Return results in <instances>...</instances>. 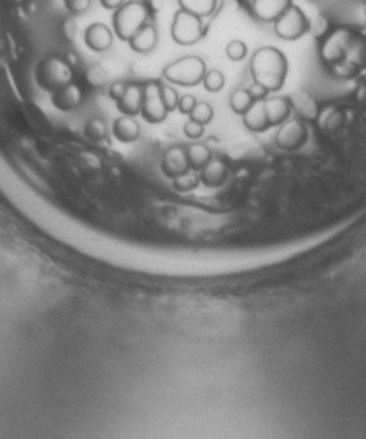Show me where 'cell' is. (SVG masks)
<instances>
[{
  "label": "cell",
  "instance_id": "6da1fadb",
  "mask_svg": "<svg viewBox=\"0 0 366 439\" xmlns=\"http://www.w3.org/2000/svg\"><path fill=\"white\" fill-rule=\"evenodd\" d=\"M253 80L264 86L268 93L280 91L288 77V59L280 49L262 48L251 59Z\"/></svg>",
  "mask_w": 366,
  "mask_h": 439
},
{
  "label": "cell",
  "instance_id": "7a4b0ae2",
  "mask_svg": "<svg viewBox=\"0 0 366 439\" xmlns=\"http://www.w3.org/2000/svg\"><path fill=\"white\" fill-rule=\"evenodd\" d=\"M149 18L150 12L145 2H142V0H131V2H126V4L120 6L113 12V32H116V35L120 40L129 42L149 23Z\"/></svg>",
  "mask_w": 366,
  "mask_h": 439
},
{
  "label": "cell",
  "instance_id": "3957f363",
  "mask_svg": "<svg viewBox=\"0 0 366 439\" xmlns=\"http://www.w3.org/2000/svg\"><path fill=\"white\" fill-rule=\"evenodd\" d=\"M163 75L171 84L194 87L203 82L204 75H206V63L199 56H183V58L170 63L164 68Z\"/></svg>",
  "mask_w": 366,
  "mask_h": 439
},
{
  "label": "cell",
  "instance_id": "277c9868",
  "mask_svg": "<svg viewBox=\"0 0 366 439\" xmlns=\"http://www.w3.org/2000/svg\"><path fill=\"white\" fill-rule=\"evenodd\" d=\"M171 37L180 46H194L204 37L203 18L178 9L171 23Z\"/></svg>",
  "mask_w": 366,
  "mask_h": 439
},
{
  "label": "cell",
  "instance_id": "5b68a950",
  "mask_svg": "<svg viewBox=\"0 0 366 439\" xmlns=\"http://www.w3.org/2000/svg\"><path fill=\"white\" fill-rule=\"evenodd\" d=\"M309 28H311V21L307 19L305 12L295 4L290 6L280 16V19L274 21V32L277 33V37L284 40L300 39L304 33L309 32Z\"/></svg>",
  "mask_w": 366,
  "mask_h": 439
},
{
  "label": "cell",
  "instance_id": "8992f818",
  "mask_svg": "<svg viewBox=\"0 0 366 439\" xmlns=\"http://www.w3.org/2000/svg\"><path fill=\"white\" fill-rule=\"evenodd\" d=\"M161 87H163V84L157 82V80H150L143 86L142 115L150 124H159L167 117V109L163 102Z\"/></svg>",
  "mask_w": 366,
  "mask_h": 439
},
{
  "label": "cell",
  "instance_id": "52a82bcc",
  "mask_svg": "<svg viewBox=\"0 0 366 439\" xmlns=\"http://www.w3.org/2000/svg\"><path fill=\"white\" fill-rule=\"evenodd\" d=\"M40 80H42V86L49 91L53 89H60L65 84L72 82V70L66 65V62L60 58H51L48 62H44V65L40 66Z\"/></svg>",
  "mask_w": 366,
  "mask_h": 439
},
{
  "label": "cell",
  "instance_id": "ba28073f",
  "mask_svg": "<svg viewBox=\"0 0 366 439\" xmlns=\"http://www.w3.org/2000/svg\"><path fill=\"white\" fill-rule=\"evenodd\" d=\"M309 131L304 122L298 120H290V122L281 124V129L277 131L276 143L283 150H297L307 142Z\"/></svg>",
  "mask_w": 366,
  "mask_h": 439
},
{
  "label": "cell",
  "instance_id": "9c48e42d",
  "mask_svg": "<svg viewBox=\"0 0 366 439\" xmlns=\"http://www.w3.org/2000/svg\"><path fill=\"white\" fill-rule=\"evenodd\" d=\"M161 167H163V173L171 180L189 173L190 164L189 159H187V149H183V147H173V149L167 150L164 153Z\"/></svg>",
  "mask_w": 366,
  "mask_h": 439
},
{
  "label": "cell",
  "instance_id": "30bf717a",
  "mask_svg": "<svg viewBox=\"0 0 366 439\" xmlns=\"http://www.w3.org/2000/svg\"><path fill=\"white\" fill-rule=\"evenodd\" d=\"M113 40V33L112 30L109 28L103 23H93L86 28V33H84V42L89 49L96 53H103L112 46Z\"/></svg>",
  "mask_w": 366,
  "mask_h": 439
},
{
  "label": "cell",
  "instance_id": "8fae6325",
  "mask_svg": "<svg viewBox=\"0 0 366 439\" xmlns=\"http://www.w3.org/2000/svg\"><path fill=\"white\" fill-rule=\"evenodd\" d=\"M290 6H293V0H253L251 8L258 19L265 23H274Z\"/></svg>",
  "mask_w": 366,
  "mask_h": 439
},
{
  "label": "cell",
  "instance_id": "7c38bea8",
  "mask_svg": "<svg viewBox=\"0 0 366 439\" xmlns=\"http://www.w3.org/2000/svg\"><path fill=\"white\" fill-rule=\"evenodd\" d=\"M227 174L228 167L225 164V160L218 159V157H211L210 162L199 171V180L208 189H218V187H221L225 183Z\"/></svg>",
  "mask_w": 366,
  "mask_h": 439
},
{
  "label": "cell",
  "instance_id": "4fadbf2b",
  "mask_svg": "<svg viewBox=\"0 0 366 439\" xmlns=\"http://www.w3.org/2000/svg\"><path fill=\"white\" fill-rule=\"evenodd\" d=\"M143 106V86L140 84H127L126 93L117 102V109L122 112V115H138L142 113Z\"/></svg>",
  "mask_w": 366,
  "mask_h": 439
},
{
  "label": "cell",
  "instance_id": "5bb4252c",
  "mask_svg": "<svg viewBox=\"0 0 366 439\" xmlns=\"http://www.w3.org/2000/svg\"><path fill=\"white\" fill-rule=\"evenodd\" d=\"M243 122L253 133H264V131L271 129V122H268L267 112H265V100H258L253 105L248 109L246 113H243Z\"/></svg>",
  "mask_w": 366,
  "mask_h": 439
},
{
  "label": "cell",
  "instance_id": "9a60e30c",
  "mask_svg": "<svg viewBox=\"0 0 366 439\" xmlns=\"http://www.w3.org/2000/svg\"><path fill=\"white\" fill-rule=\"evenodd\" d=\"M265 112H267L271 126H281L288 120L291 113L290 100L284 96H274V98H265Z\"/></svg>",
  "mask_w": 366,
  "mask_h": 439
},
{
  "label": "cell",
  "instance_id": "2e32d148",
  "mask_svg": "<svg viewBox=\"0 0 366 439\" xmlns=\"http://www.w3.org/2000/svg\"><path fill=\"white\" fill-rule=\"evenodd\" d=\"M112 133L120 143H133L140 136V124L134 117L122 115L113 120Z\"/></svg>",
  "mask_w": 366,
  "mask_h": 439
},
{
  "label": "cell",
  "instance_id": "e0dca14e",
  "mask_svg": "<svg viewBox=\"0 0 366 439\" xmlns=\"http://www.w3.org/2000/svg\"><path fill=\"white\" fill-rule=\"evenodd\" d=\"M80 100H82V93H80L79 86L73 82H68L65 84V86L60 87V89H56L53 103H55V106H58L60 110H70L75 109L80 103Z\"/></svg>",
  "mask_w": 366,
  "mask_h": 439
},
{
  "label": "cell",
  "instance_id": "ac0fdd59",
  "mask_svg": "<svg viewBox=\"0 0 366 439\" xmlns=\"http://www.w3.org/2000/svg\"><path fill=\"white\" fill-rule=\"evenodd\" d=\"M129 46L133 51L136 53H142V55H145V53H150L154 48L157 46V30L156 26L150 25V23H147L145 26H143L142 30H140L136 35L133 37V39L129 40Z\"/></svg>",
  "mask_w": 366,
  "mask_h": 439
},
{
  "label": "cell",
  "instance_id": "d6986e66",
  "mask_svg": "<svg viewBox=\"0 0 366 439\" xmlns=\"http://www.w3.org/2000/svg\"><path fill=\"white\" fill-rule=\"evenodd\" d=\"M178 4L183 11L192 12L199 18H206V16H211L214 12L218 0H178Z\"/></svg>",
  "mask_w": 366,
  "mask_h": 439
},
{
  "label": "cell",
  "instance_id": "ffe728a7",
  "mask_svg": "<svg viewBox=\"0 0 366 439\" xmlns=\"http://www.w3.org/2000/svg\"><path fill=\"white\" fill-rule=\"evenodd\" d=\"M211 157H213V153H211V150L208 149L206 145H203V143H192V145L187 149V159H189L190 169L201 171L208 162H210Z\"/></svg>",
  "mask_w": 366,
  "mask_h": 439
},
{
  "label": "cell",
  "instance_id": "44dd1931",
  "mask_svg": "<svg viewBox=\"0 0 366 439\" xmlns=\"http://www.w3.org/2000/svg\"><path fill=\"white\" fill-rule=\"evenodd\" d=\"M228 103H230V109H232V112L243 115V113H246L248 109L253 105L255 100L251 98V95L248 89H237V91H234L232 95H230Z\"/></svg>",
  "mask_w": 366,
  "mask_h": 439
},
{
  "label": "cell",
  "instance_id": "7402d4cb",
  "mask_svg": "<svg viewBox=\"0 0 366 439\" xmlns=\"http://www.w3.org/2000/svg\"><path fill=\"white\" fill-rule=\"evenodd\" d=\"M203 84H204V89H206V91H210V93L221 91L225 86L223 73H221L220 70H210V72H206V75H204Z\"/></svg>",
  "mask_w": 366,
  "mask_h": 439
},
{
  "label": "cell",
  "instance_id": "603a6c76",
  "mask_svg": "<svg viewBox=\"0 0 366 439\" xmlns=\"http://www.w3.org/2000/svg\"><path fill=\"white\" fill-rule=\"evenodd\" d=\"M190 119L206 126V124H210L213 120V106L206 102H197V105L190 112Z\"/></svg>",
  "mask_w": 366,
  "mask_h": 439
},
{
  "label": "cell",
  "instance_id": "cb8c5ba5",
  "mask_svg": "<svg viewBox=\"0 0 366 439\" xmlns=\"http://www.w3.org/2000/svg\"><path fill=\"white\" fill-rule=\"evenodd\" d=\"M225 55H227L228 59H232V62H243L248 55L246 44H244L243 40H232V42H228L227 48H225Z\"/></svg>",
  "mask_w": 366,
  "mask_h": 439
},
{
  "label": "cell",
  "instance_id": "d4e9b609",
  "mask_svg": "<svg viewBox=\"0 0 366 439\" xmlns=\"http://www.w3.org/2000/svg\"><path fill=\"white\" fill-rule=\"evenodd\" d=\"M173 185L174 189L178 190V192H190V190H194L197 187V183L201 182L199 176H194V174H181V176H178V178L173 180Z\"/></svg>",
  "mask_w": 366,
  "mask_h": 439
},
{
  "label": "cell",
  "instance_id": "484cf974",
  "mask_svg": "<svg viewBox=\"0 0 366 439\" xmlns=\"http://www.w3.org/2000/svg\"><path fill=\"white\" fill-rule=\"evenodd\" d=\"M86 135L91 140H105L107 136V127L105 122L102 119H93L87 122L86 126Z\"/></svg>",
  "mask_w": 366,
  "mask_h": 439
},
{
  "label": "cell",
  "instance_id": "4316f807",
  "mask_svg": "<svg viewBox=\"0 0 366 439\" xmlns=\"http://www.w3.org/2000/svg\"><path fill=\"white\" fill-rule=\"evenodd\" d=\"M161 95H163V102L166 105L167 112L178 109V102H180V96H178L176 89H173L171 86H163L161 87Z\"/></svg>",
  "mask_w": 366,
  "mask_h": 439
},
{
  "label": "cell",
  "instance_id": "83f0119b",
  "mask_svg": "<svg viewBox=\"0 0 366 439\" xmlns=\"http://www.w3.org/2000/svg\"><path fill=\"white\" fill-rule=\"evenodd\" d=\"M183 133H185L187 138L197 140V138H201V136L204 135V126H203V124H199V122H196V120L190 119L189 122H187L185 126H183Z\"/></svg>",
  "mask_w": 366,
  "mask_h": 439
},
{
  "label": "cell",
  "instance_id": "f1b7e54d",
  "mask_svg": "<svg viewBox=\"0 0 366 439\" xmlns=\"http://www.w3.org/2000/svg\"><path fill=\"white\" fill-rule=\"evenodd\" d=\"M63 4H65V8L68 9L70 12H73V15H80V12L87 11L91 0H63Z\"/></svg>",
  "mask_w": 366,
  "mask_h": 439
},
{
  "label": "cell",
  "instance_id": "f546056e",
  "mask_svg": "<svg viewBox=\"0 0 366 439\" xmlns=\"http://www.w3.org/2000/svg\"><path fill=\"white\" fill-rule=\"evenodd\" d=\"M196 105H197L196 96H192V95L180 96V102H178V110H180L181 113H185V115H190V112H192L194 106Z\"/></svg>",
  "mask_w": 366,
  "mask_h": 439
},
{
  "label": "cell",
  "instance_id": "4dcf8cb0",
  "mask_svg": "<svg viewBox=\"0 0 366 439\" xmlns=\"http://www.w3.org/2000/svg\"><path fill=\"white\" fill-rule=\"evenodd\" d=\"M126 87H127V84H124V82H113L109 89L110 98H112L116 103L119 102V100L124 96V93H126Z\"/></svg>",
  "mask_w": 366,
  "mask_h": 439
},
{
  "label": "cell",
  "instance_id": "1f68e13d",
  "mask_svg": "<svg viewBox=\"0 0 366 439\" xmlns=\"http://www.w3.org/2000/svg\"><path fill=\"white\" fill-rule=\"evenodd\" d=\"M248 91H250L251 98H253L255 102H258V100H265V98H267V95H268L267 89H265L264 86H260V84H257V82H255L253 86H251L250 89H248Z\"/></svg>",
  "mask_w": 366,
  "mask_h": 439
},
{
  "label": "cell",
  "instance_id": "d6a6232c",
  "mask_svg": "<svg viewBox=\"0 0 366 439\" xmlns=\"http://www.w3.org/2000/svg\"><path fill=\"white\" fill-rule=\"evenodd\" d=\"M100 4L105 9H109V11H117L120 6L126 4V0H100Z\"/></svg>",
  "mask_w": 366,
  "mask_h": 439
},
{
  "label": "cell",
  "instance_id": "836d02e7",
  "mask_svg": "<svg viewBox=\"0 0 366 439\" xmlns=\"http://www.w3.org/2000/svg\"><path fill=\"white\" fill-rule=\"evenodd\" d=\"M312 2H318V0H312Z\"/></svg>",
  "mask_w": 366,
  "mask_h": 439
}]
</instances>
